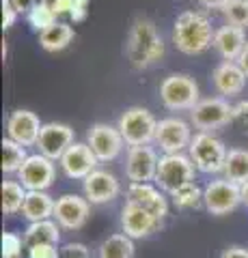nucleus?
<instances>
[{"mask_svg": "<svg viewBox=\"0 0 248 258\" xmlns=\"http://www.w3.org/2000/svg\"><path fill=\"white\" fill-rule=\"evenodd\" d=\"M125 56L134 69H149L164 56V41L156 24L147 18H136L125 39Z\"/></svg>", "mask_w": 248, "mask_h": 258, "instance_id": "f257e3e1", "label": "nucleus"}, {"mask_svg": "<svg viewBox=\"0 0 248 258\" xmlns=\"http://www.w3.org/2000/svg\"><path fill=\"white\" fill-rule=\"evenodd\" d=\"M214 35L216 30L207 15L199 11H186L177 15V20H175L171 39H173V45L181 54L196 56L207 52L214 45Z\"/></svg>", "mask_w": 248, "mask_h": 258, "instance_id": "f03ea898", "label": "nucleus"}, {"mask_svg": "<svg viewBox=\"0 0 248 258\" xmlns=\"http://www.w3.org/2000/svg\"><path fill=\"white\" fill-rule=\"evenodd\" d=\"M160 101L171 112L192 110L201 101V91L194 78L188 74H171L160 84Z\"/></svg>", "mask_w": 248, "mask_h": 258, "instance_id": "7ed1b4c3", "label": "nucleus"}, {"mask_svg": "<svg viewBox=\"0 0 248 258\" xmlns=\"http://www.w3.org/2000/svg\"><path fill=\"white\" fill-rule=\"evenodd\" d=\"M227 147L220 138H216L212 132H199L194 134V138L190 142L188 155L192 159V164L196 166L199 172L205 174H216L225 170V161H227Z\"/></svg>", "mask_w": 248, "mask_h": 258, "instance_id": "20e7f679", "label": "nucleus"}, {"mask_svg": "<svg viewBox=\"0 0 248 258\" xmlns=\"http://www.w3.org/2000/svg\"><path fill=\"white\" fill-rule=\"evenodd\" d=\"M119 132H121L127 147H145V144L156 142L158 120L147 108L132 106L119 116Z\"/></svg>", "mask_w": 248, "mask_h": 258, "instance_id": "39448f33", "label": "nucleus"}, {"mask_svg": "<svg viewBox=\"0 0 248 258\" xmlns=\"http://www.w3.org/2000/svg\"><path fill=\"white\" fill-rule=\"evenodd\" d=\"M194 170H196V166L192 164L190 155H183V153H164L160 157L158 174L154 183L162 191L173 194L181 185L194 181Z\"/></svg>", "mask_w": 248, "mask_h": 258, "instance_id": "423d86ee", "label": "nucleus"}, {"mask_svg": "<svg viewBox=\"0 0 248 258\" xmlns=\"http://www.w3.org/2000/svg\"><path fill=\"white\" fill-rule=\"evenodd\" d=\"M190 120L199 132H214L233 123V106L225 97H207L190 110Z\"/></svg>", "mask_w": 248, "mask_h": 258, "instance_id": "0eeeda50", "label": "nucleus"}, {"mask_svg": "<svg viewBox=\"0 0 248 258\" xmlns=\"http://www.w3.org/2000/svg\"><path fill=\"white\" fill-rule=\"evenodd\" d=\"M203 205L212 215H229L242 205V185L229 179L210 181L203 189Z\"/></svg>", "mask_w": 248, "mask_h": 258, "instance_id": "6e6552de", "label": "nucleus"}, {"mask_svg": "<svg viewBox=\"0 0 248 258\" xmlns=\"http://www.w3.org/2000/svg\"><path fill=\"white\" fill-rule=\"evenodd\" d=\"M86 144L95 153V157L100 159V164H108V161H115L121 155L125 140L121 132H119V127L108 125V123H95L89 127Z\"/></svg>", "mask_w": 248, "mask_h": 258, "instance_id": "1a4fd4ad", "label": "nucleus"}, {"mask_svg": "<svg viewBox=\"0 0 248 258\" xmlns=\"http://www.w3.org/2000/svg\"><path fill=\"white\" fill-rule=\"evenodd\" d=\"M54 176H57V166L50 157L41 155V153L28 155L24 166L18 170V181L28 191H45L54 183Z\"/></svg>", "mask_w": 248, "mask_h": 258, "instance_id": "9d476101", "label": "nucleus"}, {"mask_svg": "<svg viewBox=\"0 0 248 258\" xmlns=\"http://www.w3.org/2000/svg\"><path fill=\"white\" fill-rule=\"evenodd\" d=\"M192 129L186 120L177 116H169L158 120V132H156V144L162 153H183L190 149L192 142Z\"/></svg>", "mask_w": 248, "mask_h": 258, "instance_id": "9b49d317", "label": "nucleus"}, {"mask_svg": "<svg viewBox=\"0 0 248 258\" xmlns=\"http://www.w3.org/2000/svg\"><path fill=\"white\" fill-rule=\"evenodd\" d=\"M158 164L160 157L156 149H151L149 144L130 147L125 155V176L130 179V183H151L156 181Z\"/></svg>", "mask_w": 248, "mask_h": 258, "instance_id": "f8f14e48", "label": "nucleus"}, {"mask_svg": "<svg viewBox=\"0 0 248 258\" xmlns=\"http://www.w3.org/2000/svg\"><path fill=\"white\" fill-rule=\"evenodd\" d=\"M100 159L95 157V153L86 142H74L65 151V155L59 159V166L63 174L71 181H84L95 168H97Z\"/></svg>", "mask_w": 248, "mask_h": 258, "instance_id": "ddd939ff", "label": "nucleus"}, {"mask_svg": "<svg viewBox=\"0 0 248 258\" xmlns=\"http://www.w3.org/2000/svg\"><path fill=\"white\" fill-rule=\"evenodd\" d=\"M89 215L91 203L82 196H76V194H65L54 205V220L65 230H80L89 222Z\"/></svg>", "mask_w": 248, "mask_h": 258, "instance_id": "4468645a", "label": "nucleus"}, {"mask_svg": "<svg viewBox=\"0 0 248 258\" xmlns=\"http://www.w3.org/2000/svg\"><path fill=\"white\" fill-rule=\"evenodd\" d=\"M74 129L65 123H43L41 134L37 140V149L41 155L50 157L52 161H59L65 151L74 144Z\"/></svg>", "mask_w": 248, "mask_h": 258, "instance_id": "2eb2a0df", "label": "nucleus"}, {"mask_svg": "<svg viewBox=\"0 0 248 258\" xmlns=\"http://www.w3.org/2000/svg\"><path fill=\"white\" fill-rule=\"evenodd\" d=\"M160 226H162V220L156 217L147 209L138 207L136 203H130L127 200L125 207L121 209V230L125 232L127 237L136 239H145L149 237L151 232H156Z\"/></svg>", "mask_w": 248, "mask_h": 258, "instance_id": "dca6fc26", "label": "nucleus"}, {"mask_svg": "<svg viewBox=\"0 0 248 258\" xmlns=\"http://www.w3.org/2000/svg\"><path fill=\"white\" fill-rule=\"evenodd\" d=\"M82 189H84V198L91 205H106V203H113L121 194V183H119V179L113 172L95 168L82 181Z\"/></svg>", "mask_w": 248, "mask_h": 258, "instance_id": "f3484780", "label": "nucleus"}, {"mask_svg": "<svg viewBox=\"0 0 248 258\" xmlns=\"http://www.w3.org/2000/svg\"><path fill=\"white\" fill-rule=\"evenodd\" d=\"M43 123L30 110H15L7 118V138L24 144V147H37L39 134Z\"/></svg>", "mask_w": 248, "mask_h": 258, "instance_id": "a211bd4d", "label": "nucleus"}, {"mask_svg": "<svg viewBox=\"0 0 248 258\" xmlns=\"http://www.w3.org/2000/svg\"><path fill=\"white\" fill-rule=\"evenodd\" d=\"M127 200L136 203L142 209H147V211H151L156 217H160V220H164V217L169 215V200L164 198V194L158 185L130 183V187H127Z\"/></svg>", "mask_w": 248, "mask_h": 258, "instance_id": "6ab92c4d", "label": "nucleus"}, {"mask_svg": "<svg viewBox=\"0 0 248 258\" xmlns=\"http://www.w3.org/2000/svg\"><path fill=\"white\" fill-rule=\"evenodd\" d=\"M212 80H214V86H216V91L220 93V97L229 99V97H235L244 91L248 76L244 74V69L239 67L237 60H225L214 69Z\"/></svg>", "mask_w": 248, "mask_h": 258, "instance_id": "aec40b11", "label": "nucleus"}, {"mask_svg": "<svg viewBox=\"0 0 248 258\" xmlns=\"http://www.w3.org/2000/svg\"><path fill=\"white\" fill-rule=\"evenodd\" d=\"M246 43V28L233 26V24L220 26L214 35V50L225 60H237L242 56Z\"/></svg>", "mask_w": 248, "mask_h": 258, "instance_id": "412c9836", "label": "nucleus"}, {"mask_svg": "<svg viewBox=\"0 0 248 258\" xmlns=\"http://www.w3.org/2000/svg\"><path fill=\"white\" fill-rule=\"evenodd\" d=\"M61 241V226L57 220H41L30 222L24 230V243L26 247L33 245H59Z\"/></svg>", "mask_w": 248, "mask_h": 258, "instance_id": "4be33fe9", "label": "nucleus"}, {"mask_svg": "<svg viewBox=\"0 0 248 258\" xmlns=\"http://www.w3.org/2000/svg\"><path fill=\"white\" fill-rule=\"evenodd\" d=\"M54 205H57V200H52V196L47 191H28L26 200H24V207H22V215H24V220H28V224L52 220Z\"/></svg>", "mask_w": 248, "mask_h": 258, "instance_id": "5701e85b", "label": "nucleus"}, {"mask_svg": "<svg viewBox=\"0 0 248 258\" xmlns=\"http://www.w3.org/2000/svg\"><path fill=\"white\" fill-rule=\"evenodd\" d=\"M74 37H76V32L69 24L57 22L50 28H45L43 32H39V43H41L45 52H61L74 41Z\"/></svg>", "mask_w": 248, "mask_h": 258, "instance_id": "b1692460", "label": "nucleus"}, {"mask_svg": "<svg viewBox=\"0 0 248 258\" xmlns=\"http://www.w3.org/2000/svg\"><path fill=\"white\" fill-rule=\"evenodd\" d=\"M134 239L125 232H117L102 241L97 254L100 258H134Z\"/></svg>", "mask_w": 248, "mask_h": 258, "instance_id": "393cba45", "label": "nucleus"}, {"mask_svg": "<svg viewBox=\"0 0 248 258\" xmlns=\"http://www.w3.org/2000/svg\"><path fill=\"white\" fill-rule=\"evenodd\" d=\"M222 172H225V179L244 185L248 181V149H229Z\"/></svg>", "mask_w": 248, "mask_h": 258, "instance_id": "a878e982", "label": "nucleus"}, {"mask_svg": "<svg viewBox=\"0 0 248 258\" xmlns=\"http://www.w3.org/2000/svg\"><path fill=\"white\" fill-rule=\"evenodd\" d=\"M28 159L26 147L20 142H15L11 138L3 140V172L7 174H18V170L24 166V161Z\"/></svg>", "mask_w": 248, "mask_h": 258, "instance_id": "bb28decb", "label": "nucleus"}, {"mask_svg": "<svg viewBox=\"0 0 248 258\" xmlns=\"http://www.w3.org/2000/svg\"><path fill=\"white\" fill-rule=\"evenodd\" d=\"M28 189L20 181H5L3 183V211L5 215H15L22 211Z\"/></svg>", "mask_w": 248, "mask_h": 258, "instance_id": "cd10ccee", "label": "nucleus"}, {"mask_svg": "<svg viewBox=\"0 0 248 258\" xmlns=\"http://www.w3.org/2000/svg\"><path fill=\"white\" fill-rule=\"evenodd\" d=\"M171 198H173V205L177 207V209H194L203 203V189L199 187V185L194 181H190L186 185H181L179 189H175L171 194Z\"/></svg>", "mask_w": 248, "mask_h": 258, "instance_id": "c85d7f7f", "label": "nucleus"}, {"mask_svg": "<svg viewBox=\"0 0 248 258\" xmlns=\"http://www.w3.org/2000/svg\"><path fill=\"white\" fill-rule=\"evenodd\" d=\"M227 24H233V26L246 28L248 26V0H229L222 9Z\"/></svg>", "mask_w": 248, "mask_h": 258, "instance_id": "c756f323", "label": "nucleus"}, {"mask_svg": "<svg viewBox=\"0 0 248 258\" xmlns=\"http://www.w3.org/2000/svg\"><path fill=\"white\" fill-rule=\"evenodd\" d=\"M28 22L37 32H43L45 28H50L52 24H57V13H54L50 7H45L39 3L33 11L28 13Z\"/></svg>", "mask_w": 248, "mask_h": 258, "instance_id": "7c9ffc66", "label": "nucleus"}, {"mask_svg": "<svg viewBox=\"0 0 248 258\" xmlns=\"http://www.w3.org/2000/svg\"><path fill=\"white\" fill-rule=\"evenodd\" d=\"M22 247H26L24 239L15 232H3V258H20Z\"/></svg>", "mask_w": 248, "mask_h": 258, "instance_id": "2f4dec72", "label": "nucleus"}, {"mask_svg": "<svg viewBox=\"0 0 248 258\" xmlns=\"http://www.w3.org/2000/svg\"><path fill=\"white\" fill-rule=\"evenodd\" d=\"M89 7H91V0H71V9H69V20L78 24V22H84L86 15H89Z\"/></svg>", "mask_w": 248, "mask_h": 258, "instance_id": "473e14b6", "label": "nucleus"}, {"mask_svg": "<svg viewBox=\"0 0 248 258\" xmlns=\"http://www.w3.org/2000/svg\"><path fill=\"white\" fill-rule=\"evenodd\" d=\"M26 249H28L26 258H59L61 254L59 245H33Z\"/></svg>", "mask_w": 248, "mask_h": 258, "instance_id": "72a5a7b5", "label": "nucleus"}, {"mask_svg": "<svg viewBox=\"0 0 248 258\" xmlns=\"http://www.w3.org/2000/svg\"><path fill=\"white\" fill-rule=\"evenodd\" d=\"M233 123L239 125L244 134H248V101H242L233 106Z\"/></svg>", "mask_w": 248, "mask_h": 258, "instance_id": "f704fd0d", "label": "nucleus"}, {"mask_svg": "<svg viewBox=\"0 0 248 258\" xmlns=\"http://www.w3.org/2000/svg\"><path fill=\"white\" fill-rule=\"evenodd\" d=\"M61 252L65 254V258H91L89 247H86L84 243H67Z\"/></svg>", "mask_w": 248, "mask_h": 258, "instance_id": "c9c22d12", "label": "nucleus"}, {"mask_svg": "<svg viewBox=\"0 0 248 258\" xmlns=\"http://www.w3.org/2000/svg\"><path fill=\"white\" fill-rule=\"evenodd\" d=\"M18 11L13 9V5L9 3V0H3V28L5 30H9L13 24H15V20H18Z\"/></svg>", "mask_w": 248, "mask_h": 258, "instance_id": "e433bc0d", "label": "nucleus"}, {"mask_svg": "<svg viewBox=\"0 0 248 258\" xmlns=\"http://www.w3.org/2000/svg\"><path fill=\"white\" fill-rule=\"evenodd\" d=\"M9 3L18 13H30L39 5V0H9Z\"/></svg>", "mask_w": 248, "mask_h": 258, "instance_id": "4c0bfd02", "label": "nucleus"}, {"mask_svg": "<svg viewBox=\"0 0 248 258\" xmlns=\"http://www.w3.org/2000/svg\"><path fill=\"white\" fill-rule=\"evenodd\" d=\"M220 258H248V249L242 247V245H231L222 252Z\"/></svg>", "mask_w": 248, "mask_h": 258, "instance_id": "58836bf2", "label": "nucleus"}, {"mask_svg": "<svg viewBox=\"0 0 248 258\" xmlns=\"http://www.w3.org/2000/svg\"><path fill=\"white\" fill-rule=\"evenodd\" d=\"M69 9H71V0H57V3L52 5V11L57 13V18H61V15H69Z\"/></svg>", "mask_w": 248, "mask_h": 258, "instance_id": "ea45409f", "label": "nucleus"}, {"mask_svg": "<svg viewBox=\"0 0 248 258\" xmlns=\"http://www.w3.org/2000/svg\"><path fill=\"white\" fill-rule=\"evenodd\" d=\"M203 7H207V9H225V5L229 3V0H199Z\"/></svg>", "mask_w": 248, "mask_h": 258, "instance_id": "a19ab883", "label": "nucleus"}, {"mask_svg": "<svg viewBox=\"0 0 248 258\" xmlns=\"http://www.w3.org/2000/svg\"><path fill=\"white\" fill-rule=\"evenodd\" d=\"M237 62H239V67L244 69V74L248 76V43H246V47H244L242 56H239V58H237Z\"/></svg>", "mask_w": 248, "mask_h": 258, "instance_id": "79ce46f5", "label": "nucleus"}, {"mask_svg": "<svg viewBox=\"0 0 248 258\" xmlns=\"http://www.w3.org/2000/svg\"><path fill=\"white\" fill-rule=\"evenodd\" d=\"M242 203L248 207V181L242 185Z\"/></svg>", "mask_w": 248, "mask_h": 258, "instance_id": "37998d69", "label": "nucleus"}, {"mask_svg": "<svg viewBox=\"0 0 248 258\" xmlns=\"http://www.w3.org/2000/svg\"><path fill=\"white\" fill-rule=\"evenodd\" d=\"M39 3H41V5H45V7H50V9H52V5L57 3V0H39Z\"/></svg>", "mask_w": 248, "mask_h": 258, "instance_id": "c03bdc74", "label": "nucleus"}]
</instances>
